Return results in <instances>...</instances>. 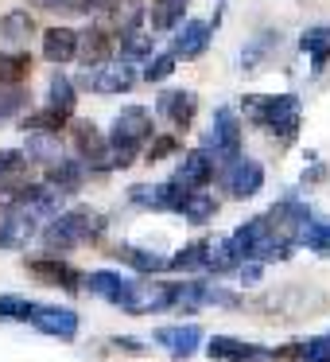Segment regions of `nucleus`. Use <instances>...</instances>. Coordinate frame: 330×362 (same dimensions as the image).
<instances>
[{
	"label": "nucleus",
	"mask_w": 330,
	"mask_h": 362,
	"mask_svg": "<svg viewBox=\"0 0 330 362\" xmlns=\"http://www.w3.org/2000/svg\"><path fill=\"white\" fill-rule=\"evenodd\" d=\"M245 117L252 121V125L268 129L272 136H280V141H295L299 133V98L295 94H249L241 102Z\"/></svg>",
	"instance_id": "f257e3e1"
},
{
	"label": "nucleus",
	"mask_w": 330,
	"mask_h": 362,
	"mask_svg": "<svg viewBox=\"0 0 330 362\" xmlns=\"http://www.w3.org/2000/svg\"><path fill=\"white\" fill-rule=\"evenodd\" d=\"M152 136V113L144 105H128L117 113L109 129V172L113 168H128L140 152V144Z\"/></svg>",
	"instance_id": "f03ea898"
},
{
	"label": "nucleus",
	"mask_w": 330,
	"mask_h": 362,
	"mask_svg": "<svg viewBox=\"0 0 330 362\" xmlns=\"http://www.w3.org/2000/svg\"><path fill=\"white\" fill-rule=\"evenodd\" d=\"M102 230H105L102 214H94V211H63L59 218H51L47 226H43V245H47L51 253H66V250H74V245L97 238Z\"/></svg>",
	"instance_id": "7ed1b4c3"
},
{
	"label": "nucleus",
	"mask_w": 330,
	"mask_h": 362,
	"mask_svg": "<svg viewBox=\"0 0 330 362\" xmlns=\"http://www.w3.org/2000/svg\"><path fill=\"white\" fill-rule=\"evenodd\" d=\"M206 148L214 152V160H218L221 168L241 156V117H237L233 110L221 105V110L214 113V125H210V133H206Z\"/></svg>",
	"instance_id": "20e7f679"
},
{
	"label": "nucleus",
	"mask_w": 330,
	"mask_h": 362,
	"mask_svg": "<svg viewBox=\"0 0 330 362\" xmlns=\"http://www.w3.org/2000/svg\"><path fill=\"white\" fill-rule=\"evenodd\" d=\"M190 191L179 187L175 180H164V183H136L133 191H128V203L133 206H144V211H175L179 214L183 199H187Z\"/></svg>",
	"instance_id": "39448f33"
},
{
	"label": "nucleus",
	"mask_w": 330,
	"mask_h": 362,
	"mask_svg": "<svg viewBox=\"0 0 330 362\" xmlns=\"http://www.w3.org/2000/svg\"><path fill=\"white\" fill-rule=\"evenodd\" d=\"M71 136H74V152H78L82 164H90L94 172H109V141L97 133L94 121H74Z\"/></svg>",
	"instance_id": "423d86ee"
},
{
	"label": "nucleus",
	"mask_w": 330,
	"mask_h": 362,
	"mask_svg": "<svg viewBox=\"0 0 330 362\" xmlns=\"http://www.w3.org/2000/svg\"><path fill=\"white\" fill-rule=\"evenodd\" d=\"M221 183H226L229 199H252L260 187H264V168H260L257 160L237 156L233 164L221 168Z\"/></svg>",
	"instance_id": "0eeeda50"
},
{
	"label": "nucleus",
	"mask_w": 330,
	"mask_h": 362,
	"mask_svg": "<svg viewBox=\"0 0 330 362\" xmlns=\"http://www.w3.org/2000/svg\"><path fill=\"white\" fill-rule=\"evenodd\" d=\"M35 331L43 335H55V339H74L78 335V312L74 308H59V304H35L32 315H28Z\"/></svg>",
	"instance_id": "6e6552de"
},
{
	"label": "nucleus",
	"mask_w": 330,
	"mask_h": 362,
	"mask_svg": "<svg viewBox=\"0 0 330 362\" xmlns=\"http://www.w3.org/2000/svg\"><path fill=\"white\" fill-rule=\"evenodd\" d=\"M206 354L210 362H272V351L268 346H257V343H241L233 335H214L206 343Z\"/></svg>",
	"instance_id": "1a4fd4ad"
},
{
	"label": "nucleus",
	"mask_w": 330,
	"mask_h": 362,
	"mask_svg": "<svg viewBox=\"0 0 330 362\" xmlns=\"http://www.w3.org/2000/svg\"><path fill=\"white\" fill-rule=\"evenodd\" d=\"M218 175V160H214L210 148H195L183 156V168L175 172V183L187 191H206V183H214Z\"/></svg>",
	"instance_id": "9d476101"
},
{
	"label": "nucleus",
	"mask_w": 330,
	"mask_h": 362,
	"mask_svg": "<svg viewBox=\"0 0 330 362\" xmlns=\"http://www.w3.org/2000/svg\"><path fill=\"white\" fill-rule=\"evenodd\" d=\"M82 288L97 292V296H105L109 304H117V308H128L136 300V284L125 281L121 273H113V269H97V273H90L86 281H82Z\"/></svg>",
	"instance_id": "9b49d317"
},
{
	"label": "nucleus",
	"mask_w": 330,
	"mask_h": 362,
	"mask_svg": "<svg viewBox=\"0 0 330 362\" xmlns=\"http://www.w3.org/2000/svg\"><path fill=\"white\" fill-rule=\"evenodd\" d=\"M82 86L94 90V94H125V90H133V71L128 66H86V74H82Z\"/></svg>",
	"instance_id": "f8f14e48"
},
{
	"label": "nucleus",
	"mask_w": 330,
	"mask_h": 362,
	"mask_svg": "<svg viewBox=\"0 0 330 362\" xmlns=\"http://www.w3.org/2000/svg\"><path fill=\"white\" fill-rule=\"evenodd\" d=\"M156 335L159 346H167V354L171 358H190V354L198 351V343H202V327H195V323H175V327H156L152 331Z\"/></svg>",
	"instance_id": "ddd939ff"
},
{
	"label": "nucleus",
	"mask_w": 330,
	"mask_h": 362,
	"mask_svg": "<svg viewBox=\"0 0 330 362\" xmlns=\"http://www.w3.org/2000/svg\"><path fill=\"white\" fill-rule=\"evenodd\" d=\"M156 113H164L175 129H187L198 113V98L190 94V90H164L159 102H156Z\"/></svg>",
	"instance_id": "4468645a"
},
{
	"label": "nucleus",
	"mask_w": 330,
	"mask_h": 362,
	"mask_svg": "<svg viewBox=\"0 0 330 362\" xmlns=\"http://www.w3.org/2000/svg\"><path fill=\"white\" fill-rule=\"evenodd\" d=\"M28 269H32L35 281H43V284H59L63 292H78V288H82L78 269L66 265V261H59V257H39V261H32Z\"/></svg>",
	"instance_id": "2eb2a0df"
},
{
	"label": "nucleus",
	"mask_w": 330,
	"mask_h": 362,
	"mask_svg": "<svg viewBox=\"0 0 330 362\" xmlns=\"http://www.w3.org/2000/svg\"><path fill=\"white\" fill-rule=\"evenodd\" d=\"M32 234H35V218L28 214V206L12 203L4 211V226H0V250H20Z\"/></svg>",
	"instance_id": "dca6fc26"
},
{
	"label": "nucleus",
	"mask_w": 330,
	"mask_h": 362,
	"mask_svg": "<svg viewBox=\"0 0 330 362\" xmlns=\"http://www.w3.org/2000/svg\"><path fill=\"white\" fill-rule=\"evenodd\" d=\"M82 183H86V164L82 160H55V164H47V187L55 195H74V191H82Z\"/></svg>",
	"instance_id": "f3484780"
},
{
	"label": "nucleus",
	"mask_w": 330,
	"mask_h": 362,
	"mask_svg": "<svg viewBox=\"0 0 330 362\" xmlns=\"http://www.w3.org/2000/svg\"><path fill=\"white\" fill-rule=\"evenodd\" d=\"M210 43V24L206 20H187L183 32L175 35V59H198Z\"/></svg>",
	"instance_id": "a211bd4d"
},
{
	"label": "nucleus",
	"mask_w": 330,
	"mask_h": 362,
	"mask_svg": "<svg viewBox=\"0 0 330 362\" xmlns=\"http://www.w3.org/2000/svg\"><path fill=\"white\" fill-rule=\"evenodd\" d=\"M74 55H78V35L71 28H51L43 35V59L47 63H71Z\"/></svg>",
	"instance_id": "6ab92c4d"
},
{
	"label": "nucleus",
	"mask_w": 330,
	"mask_h": 362,
	"mask_svg": "<svg viewBox=\"0 0 330 362\" xmlns=\"http://www.w3.org/2000/svg\"><path fill=\"white\" fill-rule=\"evenodd\" d=\"M206 265H210V242H206V238H198V242H190L187 250H179L175 257H167V269H171V273H206Z\"/></svg>",
	"instance_id": "aec40b11"
},
{
	"label": "nucleus",
	"mask_w": 330,
	"mask_h": 362,
	"mask_svg": "<svg viewBox=\"0 0 330 362\" xmlns=\"http://www.w3.org/2000/svg\"><path fill=\"white\" fill-rule=\"evenodd\" d=\"M117 261H125L128 269H136V273L144 276H156V273H167V257H159V253H148V250H136V245H117Z\"/></svg>",
	"instance_id": "412c9836"
},
{
	"label": "nucleus",
	"mask_w": 330,
	"mask_h": 362,
	"mask_svg": "<svg viewBox=\"0 0 330 362\" xmlns=\"http://www.w3.org/2000/svg\"><path fill=\"white\" fill-rule=\"evenodd\" d=\"M299 47H303V55H311V66H314V71H322V66L330 63V24L307 28L303 40H299Z\"/></svg>",
	"instance_id": "4be33fe9"
},
{
	"label": "nucleus",
	"mask_w": 330,
	"mask_h": 362,
	"mask_svg": "<svg viewBox=\"0 0 330 362\" xmlns=\"http://www.w3.org/2000/svg\"><path fill=\"white\" fill-rule=\"evenodd\" d=\"M179 214L190 222V226H206V222H214V214H218V203H214L206 191H190V195L183 199Z\"/></svg>",
	"instance_id": "5701e85b"
},
{
	"label": "nucleus",
	"mask_w": 330,
	"mask_h": 362,
	"mask_svg": "<svg viewBox=\"0 0 330 362\" xmlns=\"http://www.w3.org/2000/svg\"><path fill=\"white\" fill-rule=\"evenodd\" d=\"M78 55H82V63H86V66L105 63V59H109V35H105L102 28H94V32L78 35Z\"/></svg>",
	"instance_id": "b1692460"
},
{
	"label": "nucleus",
	"mask_w": 330,
	"mask_h": 362,
	"mask_svg": "<svg viewBox=\"0 0 330 362\" xmlns=\"http://www.w3.org/2000/svg\"><path fill=\"white\" fill-rule=\"evenodd\" d=\"M24 156H28V160H39V164H55V160H63V148H59V133H32V141H28Z\"/></svg>",
	"instance_id": "393cba45"
},
{
	"label": "nucleus",
	"mask_w": 330,
	"mask_h": 362,
	"mask_svg": "<svg viewBox=\"0 0 330 362\" xmlns=\"http://www.w3.org/2000/svg\"><path fill=\"white\" fill-rule=\"evenodd\" d=\"M0 35L8 43H28L35 35V20L28 12H8V16L0 20Z\"/></svg>",
	"instance_id": "a878e982"
},
{
	"label": "nucleus",
	"mask_w": 330,
	"mask_h": 362,
	"mask_svg": "<svg viewBox=\"0 0 330 362\" xmlns=\"http://www.w3.org/2000/svg\"><path fill=\"white\" fill-rule=\"evenodd\" d=\"M51 110L66 113V117L74 113V82L66 78V74H55V78H51Z\"/></svg>",
	"instance_id": "bb28decb"
},
{
	"label": "nucleus",
	"mask_w": 330,
	"mask_h": 362,
	"mask_svg": "<svg viewBox=\"0 0 330 362\" xmlns=\"http://www.w3.org/2000/svg\"><path fill=\"white\" fill-rule=\"evenodd\" d=\"M24 102H28V94H24L20 82H4V78H0V117L20 113V110H24Z\"/></svg>",
	"instance_id": "cd10ccee"
},
{
	"label": "nucleus",
	"mask_w": 330,
	"mask_h": 362,
	"mask_svg": "<svg viewBox=\"0 0 330 362\" xmlns=\"http://www.w3.org/2000/svg\"><path fill=\"white\" fill-rule=\"evenodd\" d=\"M66 113H55V110H43V113H35V117H24V129L28 133H59V129L66 125Z\"/></svg>",
	"instance_id": "c85d7f7f"
},
{
	"label": "nucleus",
	"mask_w": 330,
	"mask_h": 362,
	"mask_svg": "<svg viewBox=\"0 0 330 362\" xmlns=\"http://www.w3.org/2000/svg\"><path fill=\"white\" fill-rule=\"evenodd\" d=\"M299 362H330V331L299 343Z\"/></svg>",
	"instance_id": "c756f323"
},
{
	"label": "nucleus",
	"mask_w": 330,
	"mask_h": 362,
	"mask_svg": "<svg viewBox=\"0 0 330 362\" xmlns=\"http://www.w3.org/2000/svg\"><path fill=\"white\" fill-rule=\"evenodd\" d=\"M187 8V0H156V8H152V28H171L175 20L183 16Z\"/></svg>",
	"instance_id": "7c9ffc66"
},
{
	"label": "nucleus",
	"mask_w": 330,
	"mask_h": 362,
	"mask_svg": "<svg viewBox=\"0 0 330 362\" xmlns=\"http://www.w3.org/2000/svg\"><path fill=\"white\" fill-rule=\"evenodd\" d=\"M32 300H24V296H0V320H24L28 323V315H32Z\"/></svg>",
	"instance_id": "2f4dec72"
},
{
	"label": "nucleus",
	"mask_w": 330,
	"mask_h": 362,
	"mask_svg": "<svg viewBox=\"0 0 330 362\" xmlns=\"http://www.w3.org/2000/svg\"><path fill=\"white\" fill-rule=\"evenodd\" d=\"M121 51H125L128 59H144V55H152V40L144 32H125V43H121Z\"/></svg>",
	"instance_id": "473e14b6"
},
{
	"label": "nucleus",
	"mask_w": 330,
	"mask_h": 362,
	"mask_svg": "<svg viewBox=\"0 0 330 362\" xmlns=\"http://www.w3.org/2000/svg\"><path fill=\"white\" fill-rule=\"evenodd\" d=\"M171 71H175V55H156L148 66H144V78H148V82H164Z\"/></svg>",
	"instance_id": "72a5a7b5"
},
{
	"label": "nucleus",
	"mask_w": 330,
	"mask_h": 362,
	"mask_svg": "<svg viewBox=\"0 0 330 362\" xmlns=\"http://www.w3.org/2000/svg\"><path fill=\"white\" fill-rule=\"evenodd\" d=\"M183 144L175 141V136H159L156 144H152L148 148V164H159V160H167V156H175V152H179Z\"/></svg>",
	"instance_id": "f704fd0d"
},
{
	"label": "nucleus",
	"mask_w": 330,
	"mask_h": 362,
	"mask_svg": "<svg viewBox=\"0 0 330 362\" xmlns=\"http://www.w3.org/2000/svg\"><path fill=\"white\" fill-rule=\"evenodd\" d=\"M78 12H117V0H82Z\"/></svg>",
	"instance_id": "c9c22d12"
},
{
	"label": "nucleus",
	"mask_w": 330,
	"mask_h": 362,
	"mask_svg": "<svg viewBox=\"0 0 330 362\" xmlns=\"http://www.w3.org/2000/svg\"><path fill=\"white\" fill-rule=\"evenodd\" d=\"M43 8H55V12H78L82 0H39Z\"/></svg>",
	"instance_id": "e433bc0d"
},
{
	"label": "nucleus",
	"mask_w": 330,
	"mask_h": 362,
	"mask_svg": "<svg viewBox=\"0 0 330 362\" xmlns=\"http://www.w3.org/2000/svg\"><path fill=\"white\" fill-rule=\"evenodd\" d=\"M113 346H121V351H144L136 339H113Z\"/></svg>",
	"instance_id": "4c0bfd02"
}]
</instances>
